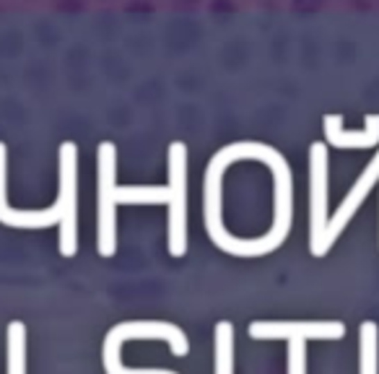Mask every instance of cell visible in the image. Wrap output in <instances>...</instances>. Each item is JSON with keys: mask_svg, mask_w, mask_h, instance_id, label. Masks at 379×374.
Returning <instances> with one entry per match:
<instances>
[{"mask_svg": "<svg viewBox=\"0 0 379 374\" xmlns=\"http://www.w3.org/2000/svg\"><path fill=\"white\" fill-rule=\"evenodd\" d=\"M289 343V374H307V341L291 338Z\"/></svg>", "mask_w": 379, "mask_h": 374, "instance_id": "obj_12", "label": "cell"}, {"mask_svg": "<svg viewBox=\"0 0 379 374\" xmlns=\"http://www.w3.org/2000/svg\"><path fill=\"white\" fill-rule=\"evenodd\" d=\"M125 341H164L169 343L174 356H187L190 341L182 333V327L171 325V323H161V320H130L115 325L104 338L101 345V361H104V372L107 374H177L171 369H135V366H125L120 359L122 343Z\"/></svg>", "mask_w": 379, "mask_h": 374, "instance_id": "obj_2", "label": "cell"}, {"mask_svg": "<svg viewBox=\"0 0 379 374\" xmlns=\"http://www.w3.org/2000/svg\"><path fill=\"white\" fill-rule=\"evenodd\" d=\"M8 374H26V325L21 320L8 323Z\"/></svg>", "mask_w": 379, "mask_h": 374, "instance_id": "obj_11", "label": "cell"}, {"mask_svg": "<svg viewBox=\"0 0 379 374\" xmlns=\"http://www.w3.org/2000/svg\"><path fill=\"white\" fill-rule=\"evenodd\" d=\"M367 128L364 130H346L340 115H328L325 117V136L330 146L335 148H371L379 143V115H367Z\"/></svg>", "mask_w": 379, "mask_h": 374, "instance_id": "obj_8", "label": "cell"}, {"mask_svg": "<svg viewBox=\"0 0 379 374\" xmlns=\"http://www.w3.org/2000/svg\"><path fill=\"white\" fill-rule=\"evenodd\" d=\"M359 374H379V330L377 323L364 320L359 327Z\"/></svg>", "mask_w": 379, "mask_h": 374, "instance_id": "obj_9", "label": "cell"}, {"mask_svg": "<svg viewBox=\"0 0 379 374\" xmlns=\"http://www.w3.org/2000/svg\"><path fill=\"white\" fill-rule=\"evenodd\" d=\"M169 229L167 245L171 257H182L187 252V146L174 140L169 146Z\"/></svg>", "mask_w": 379, "mask_h": 374, "instance_id": "obj_3", "label": "cell"}, {"mask_svg": "<svg viewBox=\"0 0 379 374\" xmlns=\"http://www.w3.org/2000/svg\"><path fill=\"white\" fill-rule=\"evenodd\" d=\"M99 247L101 257H112L117 252V203H167L169 190L167 187H117L115 185V143H99Z\"/></svg>", "mask_w": 379, "mask_h": 374, "instance_id": "obj_1", "label": "cell"}, {"mask_svg": "<svg viewBox=\"0 0 379 374\" xmlns=\"http://www.w3.org/2000/svg\"><path fill=\"white\" fill-rule=\"evenodd\" d=\"M55 206L60 211V255L73 257L78 250V148L70 140L60 146V193Z\"/></svg>", "mask_w": 379, "mask_h": 374, "instance_id": "obj_4", "label": "cell"}, {"mask_svg": "<svg viewBox=\"0 0 379 374\" xmlns=\"http://www.w3.org/2000/svg\"><path fill=\"white\" fill-rule=\"evenodd\" d=\"M328 148L312 143L310 148V252L325 257V231H328Z\"/></svg>", "mask_w": 379, "mask_h": 374, "instance_id": "obj_5", "label": "cell"}, {"mask_svg": "<svg viewBox=\"0 0 379 374\" xmlns=\"http://www.w3.org/2000/svg\"><path fill=\"white\" fill-rule=\"evenodd\" d=\"M377 179H379V154H377V158H371V164L364 169V174L359 177V182L351 187L348 195L343 197V203L338 206L335 216L328 221V231H325V250H330L332 242L343 234V229L348 227V221L353 218V213H356L361 203L367 200V195L371 193V187L377 185Z\"/></svg>", "mask_w": 379, "mask_h": 374, "instance_id": "obj_7", "label": "cell"}, {"mask_svg": "<svg viewBox=\"0 0 379 374\" xmlns=\"http://www.w3.org/2000/svg\"><path fill=\"white\" fill-rule=\"evenodd\" d=\"M216 374H234V325L229 320L216 323Z\"/></svg>", "mask_w": 379, "mask_h": 374, "instance_id": "obj_10", "label": "cell"}, {"mask_svg": "<svg viewBox=\"0 0 379 374\" xmlns=\"http://www.w3.org/2000/svg\"><path fill=\"white\" fill-rule=\"evenodd\" d=\"M13 208L8 206V193H6V143H0V224L8 227Z\"/></svg>", "mask_w": 379, "mask_h": 374, "instance_id": "obj_13", "label": "cell"}, {"mask_svg": "<svg viewBox=\"0 0 379 374\" xmlns=\"http://www.w3.org/2000/svg\"><path fill=\"white\" fill-rule=\"evenodd\" d=\"M250 338L255 341H291V338H301V341H340L346 335V325L338 320H280V323H270V320H255L247 327Z\"/></svg>", "mask_w": 379, "mask_h": 374, "instance_id": "obj_6", "label": "cell"}]
</instances>
